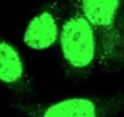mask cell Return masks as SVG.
<instances>
[{"instance_id":"3","label":"cell","mask_w":124,"mask_h":117,"mask_svg":"<svg viewBox=\"0 0 124 117\" xmlns=\"http://www.w3.org/2000/svg\"><path fill=\"white\" fill-rule=\"evenodd\" d=\"M124 110V92L108 96H76L31 110L32 117H116Z\"/></svg>"},{"instance_id":"2","label":"cell","mask_w":124,"mask_h":117,"mask_svg":"<svg viewBox=\"0 0 124 117\" xmlns=\"http://www.w3.org/2000/svg\"><path fill=\"white\" fill-rule=\"evenodd\" d=\"M62 57L73 70H88L99 60V45L94 29L77 6L60 29Z\"/></svg>"},{"instance_id":"5","label":"cell","mask_w":124,"mask_h":117,"mask_svg":"<svg viewBox=\"0 0 124 117\" xmlns=\"http://www.w3.org/2000/svg\"><path fill=\"white\" fill-rule=\"evenodd\" d=\"M25 79V65L17 49L6 40H0V82L17 86Z\"/></svg>"},{"instance_id":"4","label":"cell","mask_w":124,"mask_h":117,"mask_svg":"<svg viewBox=\"0 0 124 117\" xmlns=\"http://www.w3.org/2000/svg\"><path fill=\"white\" fill-rule=\"evenodd\" d=\"M60 25L56 9L50 6L31 19L24 31V44L35 51L52 47L60 37Z\"/></svg>"},{"instance_id":"1","label":"cell","mask_w":124,"mask_h":117,"mask_svg":"<svg viewBox=\"0 0 124 117\" xmlns=\"http://www.w3.org/2000/svg\"><path fill=\"white\" fill-rule=\"evenodd\" d=\"M73 3L97 34L98 63L106 69L124 65L123 0H73Z\"/></svg>"}]
</instances>
